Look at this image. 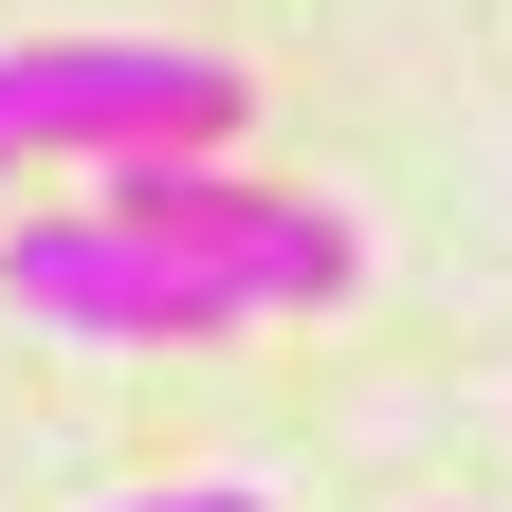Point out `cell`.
<instances>
[{
    "mask_svg": "<svg viewBox=\"0 0 512 512\" xmlns=\"http://www.w3.org/2000/svg\"><path fill=\"white\" fill-rule=\"evenodd\" d=\"M92 220L165 238L183 275H220L238 311H330V293L366 275V238H348L330 202H293V183H238V165H110V183H92Z\"/></svg>",
    "mask_w": 512,
    "mask_h": 512,
    "instance_id": "cell-2",
    "label": "cell"
},
{
    "mask_svg": "<svg viewBox=\"0 0 512 512\" xmlns=\"http://www.w3.org/2000/svg\"><path fill=\"white\" fill-rule=\"evenodd\" d=\"M0 311H37V330H92V348L256 330L220 275H183V256H165V238H128V220H19V238H0Z\"/></svg>",
    "mask_w": 512,
    "mask_h": 512,
    "instance_id": "cell-3",
    "label": "cell"
},
{
    "mask_svg": "<svg viewBox=\"0 0 512 512\" xmlns=\"http://www.w3.org/2000/svg\"><path fill=\"white\" fill-rule=\"evenodd\" d=\"M238 110H256L238 55H202V37H19L0 55L19 165H220Z\"/></svg>",
    "mask_w": 512,
    "mask_h": 512,
    "instance_id": "cell-1",
    "label": "cell"
},
{
    "mask_svg": "<svg viewBox=\"0 0 512 512\" xmlns=\"http://www.w3.org/2000/svg\"><path fill=\"white\" fill-rule=\"evenodd\" d=\"M0 183H19V147H0Z\"/></svg>",
    "mask_w": 512,
    "mask_h": 512,
    "instance_id": "cell-5",
    "label": "cell"
},
{
    "mask_svg": "<svg viewBox=\"0 0 512 512\" xmlns=\"http://www.w3.org/2000/svg\"><path fill=\"white\" fill-rule=\"evenodd\" d=\"M128 512H256V494H128Z\"/></svg>",
    "mask_w": 512,
    "mask_h": 512,
    "instance_id": "cell-4",
    "label": "cell"
}]
</instances>
